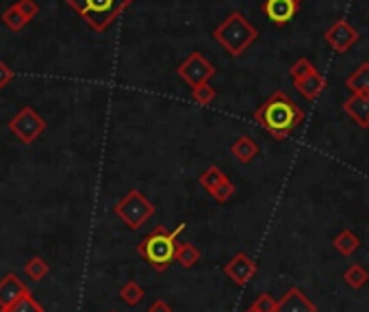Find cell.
Returning a JSON list of instances; mask_svg holds the SVG:
<instances>
[{"mask_svg": "<svg viewBox=\"0 0 369 312\" xmlns=\"http://www.w3.org/2000/svg\"><path fill=\"white\" fill-rule=\"evenodd\" d=\"M254 122L276 141H285L304 122V111L285 92H276L254 111Z\"/></svg>", "mask_w": 369, "mask_h": 312, "instance_id": "obj_1", "label": "cell"}, {"mask_svg": "<svg viewBox=\"0 0 369 312\" xmlns=\"http://www.w3.org/2000/svg\"><path fill=\"white\" fill-rule=\"evenodd\" d=\"M184 230V224H180L176 230H167L163 226H157L140 245H137V254H140L155 271L163 274L167 267L174 262L176 256V239Z\"/></svg>", "mask_w": 369, "mask_h": 312, "instance_id": "obj_2", "label": "cell"}, {"mask_svg": "<svg viewBox=\"0 0 369 312\" xmlns=\"http://www.w3.org/2000/svg\"><path fill=\"white\" fill-rule=\"evenodd\" d=\"M213 37L222 43V46L233 55V57H239L244 55L252 43L254 39L259 37L256 28L239 14H230L215 31H213Z\"/></svg>", "mask_w": 369, "mask_h": 312, "instance_id": "obj_3", "label": "cell"}, {"mask_svg": "<svg viewBox=\"0 0 369 312\" xmlns=\"http://www.w3.org/2000/svg\"><path fill=\"white\" fill-rule=\"evenodd\" d=\"M132 0H68V5L74 7L80 18L98 33L107 31L115 18H120Z\"/></svg>", "mask_w": 369, "mask_h": 312, "instance_id": "obj_4", "label": "cell"}, {"mask_svg": "<svg viewBox=\"0 0 369 312\" xmlns=\"http://www.w3.org/2000/svg\"><path fill=\"white\" fill-rule=\"evenodd\" d=\"M113 210L130 230H140L146 221L155 215V204L142 191L132 189L115 204Z\"/></svg>", "mask_w": 369, "mask_h": 312, "instance_id": "obj_5", "label": "cell"}, {"mask_svg": "<svg viewBox=\"0 0 369 312\" xmlns=\"http://www.w3.org/2000/svg\"><path fill=\"white\" fill-rule=\"evenodd\" d=\"M9 130L14 132V135H16L22 144H33V141H37V139L43 135L46 122H43V117H41L35 109L24 107V109H20V111L11 117Z\"/></svg>", "mask_w": 369, "mask_h": 312, "instance_id": "obj_6", "label": "cell"}, {"mask_svg": "<svg viewBox=\"0 0 369 312\" xmlns=\"http://www.w3.org/2000/svg\"><path fill=\"white\" fill-rule=\"evenodd\" d=\"M178 76L187 82V85H192V89L194 87H198V85H204V82H209L213 76H215V68L200 55V53H192L187 59H184L180 65H178Z\"/></svg>", "mask_w": 369, "mask_h": 312, "instance_id": "obj_7", "label": "cell"}, {"mask_svg": "<svg viewBox=\"0 0 369 312\" xmlns=\"http://www.w3.org/2000/svg\"><path fill=\"white\" fill-rule=\"evenodd\" d=\"M358 31L348 22V20H337L328 31H326V41H328V46L335 50V53H339V55H343V53H348L354 43L358 41Z\"/></svg>", "mask_w": 369, "mask_h": 312, "instance_id": "obj_8", "label": "cell"}, {"mask_svg": "<svg viewBox=\"0 0 369 312\" xmlns=\"http://www.w3.org/2000/svg\"><path fill=\"white\" fill-rule=\"evenodd\" d=\"M224 274L233 280L237 286H246L254 276H256V262L246 254V252H237L233 258H230L224 267Z\"/></svg>", "mask_w": 369, "mask_h": 312, "instance_id": "obj_9", "label": "cell"}, {"mask_svg": "<svg viewBox=\"0 0 369 312\" xmlns=\"http://www.w3.org/2000/svg\"><path fill=\"white\" fill-rule=\"evenodd\" d=\"M274 312H317V306L311 301V297L302 289L293 286L276 301Z\"/></svg>", "mask_w": 369, "mask_h": 312, "instance_id": "obj_10", "label": "cell"}, {"mask_svg": "<svg viewBox=\"0 0 369 312\" xmlns=\"http://www.w3.org/2000/svg\"><path fill=\"white\" fill-rule=\"evenodd\" d=\"M263 11H265V16H267L276 26H283V24H289V22L296 18L298 5L291 3V0H265Z\"/></svg>", "mask_w": 369, "mask_h": 312, "instance_id": "obj_11", "label": "cell"}, {"mask_svg": "<svg viewBox=\"0 0 369 312\" xmlns=\"http://www.w3.org/2000/svg\"><path fill=\"white\" fill-rule=\"evenodd\" d=\"M26 293H31L26 289V284L16 274H7L3 280H0V310L9 308L11 303H16Z\"/></svg>", "mask_w": 369, "mask_h": 312, "instance_id": "obj_12", "label": "cell"}, {"mask_svg": "<svg viewBox=\"0 0 369 312\" xmlns=\"http://www.w3.org/2000/svg\"><path fill=\"white\" fill-rule=\"evenodd\" d=\"M343 111L358 124V128H369V96L352 94L343 102Z\"/></svg>", "mask_w": 369, "mask_h": 312, "instance_id": "obj_13", "label": "cell"}, {"mask_svg": "<svg viewBox=\"0 0 369 312\" xmlns=\"http://www.w3.org/2000/svg\"><path fill=\"white\" fill-rule=\"evenodd\" d=\"M326 78L321 76L317 70L315 72H311L308 76H304V78H300V80H293V87L300 92V96L302 98H306V100H315L321 92H324L326 89Z\"/></svg>", "mask_w": 369, "mask_h": 312, "instance_id": "obj_14", "label": "cell"}, {"mask_svg": "<svg viewBox=\"0 0 369 312\" xmlns=\"http://www.w3.org/2000/svg\"><path fill=\"white\" fill-rule=\"evenodd\" d=\"M230 154H233L241 165H248V163H252L254 156L259 154V146H256V141H254L252 137L244 135V137H239L233 146H230Z\"/></svg>", "mask_w": 369, "mask_h": 312, "instance_id": "obj_15", "label": "cell"}, {"mask_svg": "<svg viewBox=\"0 0 369 312\" xmlns=\"http://www.w3.org/2000/svg\"><path fill=\"white\" fill-rule=\"evenodd\" d=\"M345 87L352 94H367L369 96V63H360L348 78H345Z\"/></svg>", "mask_w": 369, "mask_h": 312, "instance_id": "obj_16", "label": "cell"}, {"mask_svg": "<svg viewBox=\"0 0 369 312\" xmlns=\"http://www.w3.org/2000/svg\"><path fill=\"white\" fill-rule=\"evenodd\" d=\"M335 249L341 254V256H352L358 247H360V239L352 232V230H341L335 241H333Z\"/></svg>", "mask_w": 369, "mask_h": 312, "instance_id": "obj_17", "label": "cell"}, {"mask_svg": "<svg viewBox=\"0 0 369 312\" xmlns=\"http://www.w3.org/2000/svg\"><path fill=\"white\" fill-rule=\"evenodd\" d=\"M200 249L194 245V243H178V247H176V256H174V260H178L184 269H192V267L200 260Z\"/></svg>", "mask_w": 369, "mask_h": 312, "instance_id": "obj_18", "label": "cell"}, {"mask_svg": "<svg viewBox=\"0 0 369 312\" xmlns=\"http://www.w3.org/2000/svg\"><path fill=\"white\" fill-rule=\"evenodd\" d=\"M144 297H146V291H144L140 284H137L135 280L126 282V284L120 289V301L126 303V306H140V303L144 301Z\"/></svg>", "mask_w": 369, "mask_h": 312, "instance_id": "obj_19", "label": "cell"}, {"mask_svg": "<svg viewBox=\"0 0 369 312\" xmlns=\"http://www.w3.org/2000/svg\"><path fill=\"white\" fill-rule=\"evenodd\" d=\"M51 267L41 256H33L26 264H24V274L33 280V282H41L46 276H48Z\"/></svg>", "mask_w": 369, "mask_h": 312, "instance_id": "obj_20", "label": "cell"}, {"mask_svg": "<svg viewBox=\"0 0 369 312\" xmlns=\"http://www.w3.org/2000/svg\"><path fill=\"white\" fill-rule=\"evenodd\" d=\"M343 280L352 289H363L369 282V271L365 269L363 264H350L345 269V274H343Z\"/></svg>", "mask_w": 369, "mask_h": 312, "instance_id": "obj_21", "label": "cell"}, {"mask_svg": "<svg viewBox=\"0 0 369 312\" xmlns=\"http://www.w3.org/2000/svg\"><path fill=\"white\" fill-rule=\"evenodd\" d=\"M0 312H46V310H43V306H41L31 293H26V295L20 297L16 303H11L9 308L0 310Z\"/></svg>", "mask_w": 369, "mask_h": 312, "instance_id": "obj_22", "label": "cell"}, {"mask_svg": "<svg viewBox=\"0 0 369 312\" xmlns=\"http://www.w3.org/2000/svg\"><path fill=\"white\" fill-rule=\"evenodd\" d=\"M224 178H226V173L219 169V167H209L202 176H200V185L209 191V193H213L215 191V187L224 181Z\"/></svg>", "mask_w": 369, "mask_h": 312, "instance_id": "obj_23", "label": "cell"}, {"mask_svg": "<svg viewBox=\"0 0 369 312\" xmlns=\"http://www.w3.org/2000/svg\"><path fill=\"white\" fill-rule=\"evenodd\" d=\"M0 20H3V24H7L11 31H22L28 22L24 20V16L18 11V7H16V3L11 5V7H7L5 9V14L0 16Z\"/></svg>", "mask_w": 369, "mask_h": 312, "instance_id": "obj_24", "label": "cell"}, {"mask_svg": "<svg viewBox=\"0 0 369 312\" xmlns=\"http://www.w3.org/2000/svg\"><path fill=\"white\" fill-rule=\"evenodd\" d=\"M215 96H217V92H215V87H211V82H204V85H198L192 89V98L202 107L211 104L215 100Z\"/></svg>", "mask_w": 369, "mask_h": 312, "instance_id": "obj_25", "label": "cell"}, {"mask_svg": "<svg viewBox=\"0 0 369 312\" xmlns=\"http://www.w3.org/2000/svg\"><path fill=\"white\" fill-rule=\"evenodd\" d=\"M217 202H228L230 198L235 195V185L228 181V178H224V181L215 187V191L211 193Z\"/></svg>", "mask_w": 369, "mask_h": 312, "instance_id": "obj_26", "label": "cell"}, {"mask_svg": "<svg viewBox=\"0 0 369 312\" xmlns=\"http://www.w3.org/2000/svg\"><path fill=\"white\" fill-rule=\"evenodd\" d=\"M311 72H315V65H313L308 59H298V61L291 65V70H289V74H291L293 80H300V78L308 76Z\"/></svg>", "mask_w": 369, "mask_h": 312, "instance_id": "obj_27", "label": "cell"}, {"mask_svg": "<svg viewBox=\"0 0 369 312\" xmlns=\"http://www.w3.org/2000/svg\"><path fill=\"white\" fill-rule=\"evenodd\" d=\"M254 312H274L276 310V299L269 295V293H261L256 299H254V303L250 306Z\"/></svg>", "mask_w": 369, "mask_h": 312, "instance_id": "obj_28", "label": "cell"}, {"mask_svg": "<svg viewBox=\"0 0 369 312\" xmlns=\"http://www.w3.org/2000/svg\"><path fill=\"white\" fill-rule=\"evenodd\" d=\"M16 7H18V11L24 16L26 22H31V20L37 18V14H39V5L35 3V0H18Z\"/></svg>", "mask_w": 369, "mask_h": 312, "instance_id": "obj_29", "label": "cell"}, {"mask_svg": "<svg viewBox=\"0 0 369 312\" xmlns=\"http://www.w3.org/2000/svg\"><path fill=\"white\" fill-rule=\"evenodd\" d=\"M11 80H14V70L5 61H0V89L7 87Z\"/></svg>", "mask_w": 369, "mask_h": 312, "instance_id": "obj_30", "label": "cell"}, {"mask_svg": "<svg viewBox=\"0 0 369 312\" xmlns=\"http://www.w3.org/2000/svg\"><path fill=\"white\" fill-rule=\"evenodd\" d=\"M148 312H174V310H172V306H170L165 299H155V301L150 303Z\"/></svg>", "mask_w": 369, "mask_h": 312, "instance_id": "obj_31", "label": "cell"}, {"mask_svg": "<svg viewBox=\"0 0 369 312\" xmlns=\"http://www.w3.org/2000/svg\"><path fill=\"white\" fill-rule=\"evenodd\" d=\"M291 3H296V5L300 7V5H302V0H291Z\"/></svg>", "mask_w": 369, "mask_h": 312, "instance_id": "obj_32", "label": "cell"}, {"mask_svg": "<svg viewBox=\"0 0 369 312\" xmlns=\"http://www.w3.org/2000/svg\"><path fill=\"white\" fill-rule=\"evenodd\" d=\"M246 312H254V310H252V308H248V310H246Z\"/></svg>", "mask_w": 369, "mask_h": 312, "instance_id": "obj_33", "label": "cell"}, {"mask_svg": "<svg viewBox=\"0 0 369 312\" xmlns=\"http://www.w3.org/2000/svg\"><path fill=\"white\" fill-rule=\"evenodd\" d=\"M111 312H115V310H111Z\"/></svg>", "mask_w": 369, "mask_h": 312, "instance_id": "obj_34", "label": "cell"}]
</instances>
